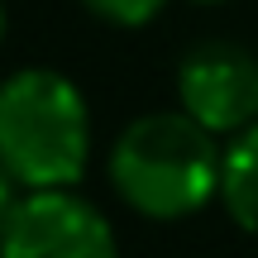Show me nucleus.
Segmentation results:
<instances>
[{"mask_svg":"<svg viewBox=\"0 0 258 258\" xmlns=\"http://www.w3.org/2000/svg\"><path fill=\"white\" fill-rule=\"evenodd\" d=\"M177 96L211 134H239L258 120V57L239 43H201L177 67Z\"/></svg>","mask_w":258,"mask_h":258,"instance_id":"20e7f679","label":"nucleus"},{"mask_svg":"<svg viewBox=\"0 0 258 258\" xmlns=\"http://www.w3.org/2000/svg\"><path fill=\"white\" fill-rule=\"evenodd\" d=\"M220 163L225 153L201 120H191L186 110H158L115 139L110 182L139 215L182 220L220 196Z\"/></svg>","mask_w":258,"mask_h":258,"instance_id":"f257e3e1","label":"nucleus"},{"mask_svg":"<svg viewBox=\"0 0 258 258\" xmlns=\"http://www.w3.org/2000/svg\"><path fill=\"white\" fill-rule=\"evenodd\" d=\"M220 201L239 230L258 234V120L234 134L220 163Z\"/></svg>","mask_w":258,"mask_h":258,"instance_id":"39448f33","label":"nucleus"},{"mask_svg":"<svg viewBox=\"0 0 258 258\" xmlns=\"http://www.w3.org/2000/svg\"><path fill=\"white\" fill-rule=\"evenodd\" d=\"M82 5L91 10L96 19H105V24L139 29V24H148V19H153L158 10L167 5V0H82Z\"/></svg>","mask_w":258,"mask_h":258,"instance_id":"423d86ee","label":"nucleus"},{"mask_svg":"<svg viewBox=\"0 0 258 258\" xmlns=\"http://www.w3.org/2000/svg\"><path fill=\"white\" fill-rule=\"evenodd\" d=\"M0 38H5V5H0Z\"/></svg>","mask_w":258,"mask_h":258,"instance_id":"6e6552de","label":"nucleus"},{"mask_svg":"<svg viewBox=\"0 0 258 258\" xmlns=\"http://www.w3.org/2000/svg\"><path fill=\"white\" fill-rule=\"evenodd\" d=\"M15 206H19V177L5 167V158H0V230H5V220L15 215Z\"/></svg>","mask_w":258,"mask_h":258,"instance_id":"0eeeda50","label":"nucleus"},{"mask_svg":"<svg viewBox=\"0 0 258 258\" xmlns=\"http://www.w3.org/2000/svg\"><path fill=\"white\" fill-rule=\"evenodd\" d=\"M206 5H211V0H206Z\"/></svg>","mask_w":258,"mask_h":258,"instance_id":"1a4fd4ad","label":"nucleus"},{"mask_svg":"<svg viewBox=\"0 0 258 258\" xmlns=\"http://www.w3.org/2000/svg\"><path fill=\"white\" fill-rule=\"evenodd\" d=\"M0 258H120L115 230L91 201L67 186L19 196L0 230Z\"/></svg>","mask_w":258,"mask_h":258,"instance_id":"7ed1b4c3","label":"nucleus"},{"mask_svg":"<svg viewBox=\"0 0 258 258\" xmlns=\"http://www.w3.org/2000/svg\"><path fill=\"white\" fill-rule=\"evenodd\" d=\"M0 158L29 191L77 186L91 158L86 96L53 67H24L0 82Z\"/></svg>","mask_w":258,"mask_h":258,"instance_id":"f03ea898","label":"nucleus"}]
</instances>
